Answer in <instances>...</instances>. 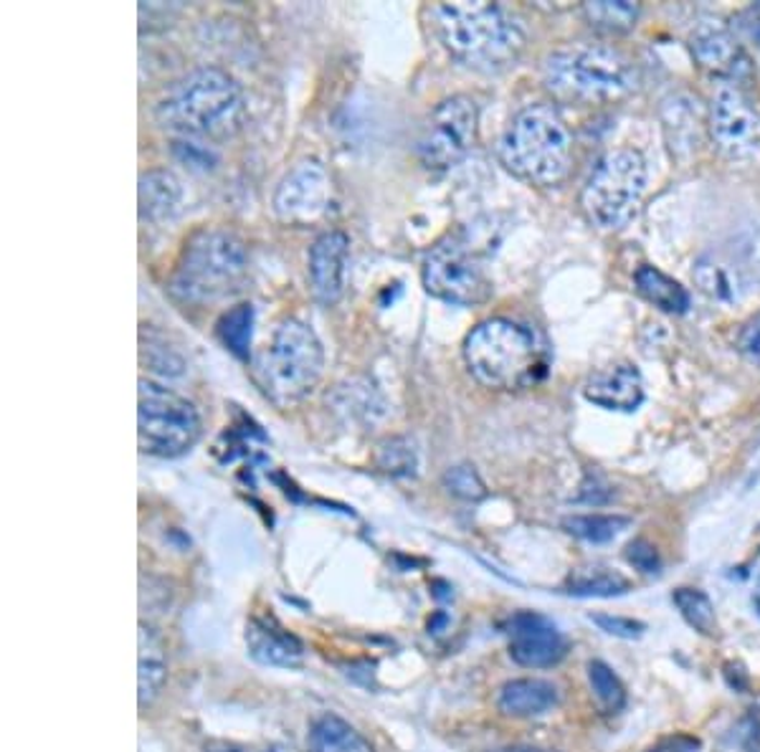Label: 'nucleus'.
<instances>
[{"instance_id":"nucleus-32","label":"nucleus","mask_w":760,"mask_h":752,"mask_svg":"<svg viewBox=\"0 0 760 752\" xmlns=\"http://www.w3.org/2000/svg\"><path fill=\"white\" fill-rule=\"evenodd\" d=\"M444 485L451 494L462 497V500H482L487 494L485 481L479 479V474L474 472V466H454L444 474Z\"/></svg>"},{"instance_id":"nucleus-13","label":"nucleus","mask_w":760,"mask_h":752,"mask_svg":"<svg viewBox=\"0 0 760 752\" xmlns=\"http://www.w3.org/2000/svg\"><path fill=\"white\" fill-rule=\"evenodd\" d=\"M333 183L322 163L304 160L284 175L274 193L276 218L289 226H310L320 221L329 209Z\"/></svg>"},{"instance_id":"nucleus-30","label":"nucleus","mask_w":760,"mask_h":752,"mask_svg":"<svg viewBox=\"0 0 760 752\" xmlns=\"http://www.w3.org/2000/svg\"><path fill=\"white\" fill-rule=\"evenodd\" d=\"M588 681H590V689H594V694L598 697V702H601L603 707H609L611 712L624 710L626 689H624V685H621L616 672H613L609 664L601 662V659L588 662Z\"/></svg>"},{"instance_id":"nucleus-11","label":"nucleus","mask_w":760,"mask_h":752,"mask_svg":"<svg viewBox=\"0 0 760 752\" xmlns=\"http://www.w3.org/2000/svg\"><path fill=\"white\" fill-rule=\"evenodd\" d=\"M477 127L479 110L474 99L464 95L444 99L428 114L426 125L421 127L416 140L419 160L432 171H447V167L457 165L477 142Z\"/></svg>"},{"instance_id":"nucleus-28","label":"nucleus","mask_w":760,"mask_h":752,"mask_svg":"<svg viewBox=\"0 0 760 752\" xmlns=\"http://www.w3.org/2000/svg\"><path fill=\"white\" fill-rule=\"evenodd\" d=\"M251 325H253V306L236 304L234 310H228L224 317L219 319L216 335L219 340L234 352V355L247 358L249 344H251Z\"/></svg>"},{"instance_id":"nucleus-41","label":"nucleus","mask_w":760,"mask_h":752,"mask_svg":"<svg viewBox=\"0 0 760 752\" xmlns=\"http://www.w3.org/2000/svg\"><path fill=\"white\" fill-rule=\"evenodd\" d=\"M495 752H543V750H535V748H502V750H495Z\"/></svg>"},{"instance_id":"nucleus-17","label":"nucleus","mask_w":760,"mask_h":752,"mask_svg":"<svg viewBox=\"0 0 760 752\" xmlns=\"http://www.w3.org/2000/svg\"><path fill=\"white\" fill-rule=\"evenodd\" d=\"M583 396L606 411H636L644 401V383L634 365H613L590 375Z\"/></svg>"},{"instance_id":"nucleus-15","label":"nucleus","mask_w":760,"mask_h":752,"mask_svg":"<svg viewBox=\"0 0 760 752\" xmlns=\"http://www.w3.org/2000/svg\"><path fill=\"white\" fill-rule=\"evenodd\" d=\"M697 64L708 72L723 76L725 82H738L750 74V59L743 51L738 38L731 28H725L720 21L705 18L695 26L689 38Z\"/></svg>"},{"instance_id":"nucleus-25","label":"nucleus","mask_w":760,"mask_h":752,"mask_svg":"<svg viewBox=\"0 0 760 752\" xmlns=\"http://www.w3.org/2000/svg\"><path fill=\"white\" fill-rule=\"evenodd\" d=\"M628 525H632V519L624 517V514H573V517L563 519L568 532L594 544L611 542Z\"/></svg>"},{"instance_id":"nucleus-42","label":"nucleus","mask_w":760,"mask_h":752,"mask_svg":"<svg viewBox=\"0 0 760 752\" xmlns=\"http://www.w3.org/2000/svg\"><path fill=\"white\" fill-rule=\"evenodd\" d=\"M264 752H295L291 748H284V745H274V748H269Z\"/></svg>"},{"instance_id":"nucleus-34","label":"nucleus","mask_w":760,"mask_h":752,"mask_svg":"<svg viewBox=\"0 0 760 752\" xmlns=\"http://www.w3.org/2000/svg\"><path fill=\"white\" fill-rule=\"evenodd\" d=\"M624 555H626L628 563H632L636 571H641V573H657L659 565H662L657 548L651 542H647V540L628 542Z\"/></svg>"},{"instance_id":"nucleus-12","label":"nucleus","mask_w":760,"mask_h":752,"mask_svg":"<svg viewBox=\"0 0 760 752\" xmlns=\"http://www.w3.org/2000/svg\"><path fill=\"white\" fill-rule=\"evenodd\" d=\"M710 137L727 160L760 155V112L735 82H720L710 102Z\"/></svg>"},{"instance_id":"nucleus-9","label":"nucleus","mask_w":760,"mask_h":752,"mask_svg":"<svg viewBox=\"0 0 760 752\" xmlns=\"http://www.w3.org/2000/svg\"><path fill=\"white\" fill-rule=\"evenodd\" d=\"M201 436V418L194 403L152 380H140L137 401V441L150 456L173 459L194 449Z\"/></svg>"},{"instance_id":"nucleus-26","label":"nucleus","mask_w":760,"mask_h":752,"mask_svg":"<svg viewBox=\"0 0 760 752\" xmlns=\"http://www.w3.org/2000/svg\"><path fill=\"white\" fill-rule=\"evenodd\" d=\"M588 23L606 34H624L639 18V5L628 0H594L583 5Z\"/></svg>"},{"instance_id":"nucleus-6","label":"nucleus","mask_w":760,"mask_h":752,"mask_svg":"<svg viewBox=\"0 0 760 752\" xmlns=\"http://www.w3.org/2000/svg\"><path fill=\"white\" fill-rule=\"evenodd\" d=\"M249 272L247 249L224 228L190 236L171 276V294L186 304H213L236 294Z\"/></svg>"},{"instance_id":"nucleus-43","label":"nucleus","mask_w":760,"mask_h":752,"mask_svg":"<svg viewBox=\"0 0 760 752\" xmlns=\"http://www.w3.org/2000/svg\"><path fill=\"white\" fill-rule=\"evenodd\" d=\"M756 609H758V616H760V596L756 598Z\"/></svg>"},{"instance_id":"nucleus-10","label":"nucleus","mask_w":760,"mask_h":752,"mask_svg":"<svg viewBox=\"0 0 760 752\" xmlns=\"http://www.w3.org/2000/svg\"><path fill=\"white\" fill-rule=\"evenodd\" d=\"M424 287L428 294L451 304H479L493 291L485 264L462 236H447L428 251L424 261Z\"/></svg>"},{"instance_id":"nucleus-21","label":"nucleus","mask_w":760,"mask_h":752,"mask_svg":"<svg viewBox=\"0 0 760 752\" xmlns=\"http://www.w3.org/2000/svg\"><path fill=\"white\" fill-rule=\"evenodd\" d=\"M183 188L167 171H150L140 175V218L150 224H165L178 216Z\"/></svg>"},{"instance_id":"nucleus-38","label":"nucleus","mask_w":760,"mask_h":752,"mask_svg":"<svg viewBox=\"0 0 760 752\" xmlns=\"http://www.w3.org/2000/svg\"><path fill=\"white\" fill-rule=\"evenodd\" d=\"M740 28L746 30L750 38H756V41H760V3L750 8V11L743 13Z\"/></svg>"},{"instance_id":"nucleus-1","label":"nucleus","mask_w":760,"mask_h":752,"mask_svg":"<svg viewBox=\"0 0 760 752\" xmlns=\"http://www.w3.org/2000/svg\"><path fill=\"white\" fill-rule=\"evenodd\" d=\"M155 117L173 135L190 140H228L241 129L247 104L234 76L203 66L173 84L160 99Z\"/></svg>"},{"instance_id":"nucleus-8","label":"nucleus","mask_w":760,"mask_h":752,"mask_svg":"<svg viewBox=\"0 0 760 752\" xmlns=\"http://www.w3.org/2000/svg\"><path fill=\"white\" fill-rule=\"evenodd\" d=\"M647 160L632 148L611 150L590 173L581 193L588 221L601 231H619L641 209L647 193Z\"/></svg>"},{"instance_id":"nucleus-4","label":"nucleus","mask_w":760,"mask_h":752,"mask_svg":"<svg viewBox=\"0 0 760 752\" xmlns=\"http://www.w3.org/2000/svg\"><path fill=\"white\" fill-rule=\"evenodd\" d=\"M543 79L560 99L596 104L613 102L634 91L636 68L613 46L571 43L545 57Z\"/></svg>"},{"instance_id":"nucleus-3","label":"nucleus","mask_w":760,"mask_h":752,"mask_svg":"<svg viewBox=\"0 0 760 752\" xmlns=\"http://www.w3.org/2000/svg\"><path fill=\"white\" fill-rule=\"evenodd\" d=\"M573 140L556 104L537 102L514 114L500 140L507 171L533 186H558L571 171Z\"/></svg>"},{"instance_id":"nucleus-2","label":"nucleus","mask_w":760,"mask_h":752,"mask_svg":"<svg viewBox=\"0 0 760 752\" xmlns=\"http://www.w3.org/2000/svg\"><path fill=\"white\" fill-rule=\"evenodd\" d=\"M436 34L462 64L497 72L525 49V28L497 3H441L434 8Z\"/></svg>"},{"instance_id":"nucleus-23","label":"nucleus","mask_w":760,"mask_h":752,"mask_svg":"<svg viewBox=\"0 0 760 752\" xmlns=\"http://www.w3.org/2000/svg\"><path fill=\"white\" fill-rule=\"evenodd\" d=\"M636 289H639V294L647 299V302L659 306L662 312L682 314L687 312L689 306V294L685 287L655 266H641L639 272H636Z\"/></svg>"},{"instance_id":"nucleus-16","label":"nucleus","mask_w":760,"mask_h":752,"mask_svg":"<svg viewBox=\"0 0 760 752\" xmlns=\"http://www.w3.org/2000/svg\"><path fill=\"white\" fill-rule=\"evenodd\" d=\"M350 241L342 231L322 234L310 249V284L322 304H335L345 287Z\"/></svg>"},{"instance_id":"nucleus-19","label":"nucleus","mask_w":760,"mask_h":752,"mask_svg":"<svg viewBox=\"0 0 760 752\" xmlns=\"http://www.w3.org/2000/svg\"><path fill=\"white\" fill-rule=\"evenodd\" d=\"M558 687L548 679H512L500 689L497 707L507 717H537L558 704Z\"/></svg>"},{"instance_id":"nucleus-18","label":"nucleus","mask_w":760,"mask_h":752,"mask_svg":"<svg viewBox=\"0 0 760 752\" xmlns=\"http://www.w3.org/2000/svg\"><path fill=\"white\" fill-rule=\"evenodd\" d=\"M247 649L249 654L264 666H279V669H289L302 662V643L297 636L284 631L276 624L269 621L251 618L247 626Z\"/></svg>"},{"instance_id":"nucleus-40","label":"nucleus","mask_w":760,"mask_h":752,"mask_svg":"<svg viewBox=\"0 0 760 752\" xmlns=\"http://www.w3.org/2000/svg\"><path fill=\"white\" fill-rule=\"evenodd\" d=\"M441 624H447V616H439L436 621H428V631H436Z\"/></svg>"},{"instance_id":"nucleus-31","label":"nucleus","mask_w":760,"mask_h":752,"mask_svg":"<svg viewBox=\"0 0 760 752\" xmlns=\"http://www.w3.org/2000/svg\"><path fill=\"white\" fill-rule=\"evenodd\" d=\"M695 281L700 284L705 294L715 299H735V276L723 261L705 256L695 266Z\"/></svg>"},{"instance_id":"nucleus-29","label":"nucleus","mask_w":760,"mask_h":752,"mask_svg":"<svg viewBox=\"0 0 760 752\" xmlns=\"http://www.w3.org/2000/svg\"><path fill=\"white\" fill-rule=\"evenodd\" d=\"M375 464H378L381 472L390 474V477H413L419 469L416 447L406 436H394V439H386L378 447Z\"/></svg>"},{"instance_id":"nucleus-33","label":"nucleus","mask_w":760,"mask_h":752,"mask_svg":"<svg viewBox=\"0 0 760 752\" xmlns=\"http://www.w3.org/2000/svg\"><path fill=\"white\" fill-rule=\"evenodd\" d=\"M590 624H596L603 634L616 636V639H641L644 631H647V624L644 621L628 618V616H613V613H590Z\"/></svg>"},{"instance_id":"nucleus-14","label":"nucleus","mask_w":760,"mask_h":752,"mask_svg":"<svg viewBox=\"0 0 760 752\" xmlns=\"http://www.w3.org/2000/svg\"><path fill=\"white\" fill-rule=\"evenodd\" d=\"M510 634V656L514 664L527 669H548L565 659L568 641L558 626L540 613H514L507 624Z\"/></svg>"},{"instance_id":"nucleus-20","label":"nucleus","mask_w":760,"mask_h":752,"mask_svg":"<svg viewBox=\"0 0 760 752\" xmlns=\"http://www.w3.org/2000/svg\"><path fill=\"white\" fill-rule=\"evenodd\" d=\"M140 656H137V700L140 707H148L163 692L167 679V656L165 643L152 626L140 624Z\"/></svg>"},{"instance_id":"nucleus-24","label":"nucleus","mask_w":760,"mask_h":752,"mask_svg":"<svg viewBox=\"0 0 760 752\" xmlns=\"http://www.w3.org/2000/svg\"><path fill=\"white\" fill-rule=\"evenodd\" d=\"M628 590H632V582L621 573L609 571V567H590V571L573 575L565 593L575 598H613L624 596Z\"/></svg>"},{"instance_id":"nucleus-5","label":"nucleus","mask_w":760,"mask_h":752,"mask_svg":"<svg viewBox=\"0 0 760 752\" xmlns=\"http://www.w3.org/2000/svg\"><path fill=\"white\" fill-rule=\"evenodd\" d=\"M464 360L482 386L520 390L545 373V352L533 329L493 317L479 322L464 340Z\"/></svg>"},{"instance_id":"nucleus-39","label":"nucleus","mask_w":760,"mask_h":752,"mask_svg":"<svg viewBox=\"0 0 760 752\" xmlns=\"http://www.w3.org/2000/svg\"><path fill=\"white\" fill-rule=\"evenodd\" d=\"M725 679H727V685L735 689V692H743V689H748V674L743 672V666H738V664H727L725 666Z\"/></svg>"},{"instance_id":"nucleus-35","label":"nucleus","mask_w":760,"mask_h":752,"mask_svg":"<svg viewBox=\"0 0 760 752\" xmlns=\"http://www.w3.org/2000/svg\"><path fill=\"white\" fill-rule=\"evenodd\" d=\"M738 348L750 363L760 365V314H756L753 319L746 322V327H743V333L738 337Z\"/></svg>"},{"instance_id":"nucleus-27","label":"nucleus","mask_w":760,"mask_h":752,"mask_svg":"<svg viewBox=\"0 0 760 752\" xmlns=\"http://www.w3.org/2000/svg\"><path fill=\"white\" fill-rule=\"evenodd\" d=\"M672 601L682 613V618H685L695 631H700L702 636L718 634L715 605H712L708 593H702L700 588H677L672 593Z\"/></svg>"},{"instance_id":"nucleus-7","label":"nucleus","mask_w":760,"mask_h":752,"mask_svg":"<svg viewBox=\"0 0 760 752\" xmlns=\"http://www.w3.org/2000/svg\"><path fill=\"white\" fill-rule=\"evenodd\" d=\"M325 367L320 337L302 319H284L257 358V383L269 401L295 405L317 388Z\"/></svg>"},{"instance_id":"nucleus-37","label":"nucleus","mask_w":760,"mask_h":752,"mask_svg":"<svg viewBox=\"0 0 760 752\" xmlns=\"http://www.w3.org/2000/svg\"><path fill=\"white\" fill-rule=\"evenodd\" d=\"M746 261L748 266L753 268L756 276L760 279V226H756L753 231H750L748 241H746Z\"/></svg>"},{"instance_id":"nucleus-36","label":"nucleus","mask_w":760,"mask_h":752,"mask_svg":"<svg viewBox=\"0 0 760 752\" xmlns=\"http://www.w3.org/2000/svg\"><path fill=\"white\" fill-rule=\"evenodd\" d=\"M700 750V740L689 738V735H672V738L659 740L657 745H651L647 752H697Z\"/></svg>"},{"instance_id":"nucleus-22","label":"nucleus","mask_w":760,"mask_h":752,"mask_svg":"<svg viewBox=\"0 0 760 752\" xmlns=\"http://www.w3.org/2000/svg\"><path fill=\"white\" fill-rule=\"evenodd\" d=\"M312 752H373V745L350 723L337 715H322L310 730Z\"/></svg>"}]
</instances>
